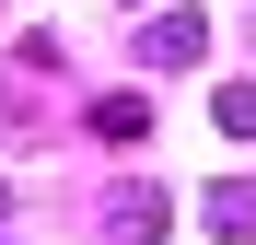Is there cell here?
I'll return each instance as SVG.
<instances>
[{
  "label": "cell",
  "instance_id": "6da1fadb",
  "mask_svg": "<svg viewBox=\"0 0 256 245\" xmlns=\"http://www.w3.org/2000/svg\"><path fill=\"white\" fill-rule=\"evenodd\" d=\"M198 47H210V24H198V12H163V24L140 35V59H152V70H186Z\"/></svg>",
  "mask_w": 256,
  "mask_h": 245
},
{
  "label": "cell",
  "instance_id": "7a4b0ae2",
  "mask_svg": "<svg viewBox=\"0 0 256 245\" xmlns=\"http://www.w3.org/2000/svg\"><path fill=\"white\" fill-rule=\"evenodd\" d=\"M105 233H116V245H152V233H163V187H116V198H105Z\"/></svg>",
  "mask_w": 256,
  "mask_h": 245
},
{
  "label": "cell",
  "instance_id": "3957f363",
  "mask_svg": "<svg viewBox=\"0 0 256 245\" xmlns=\"http://www.w3.org/2000/svg\"><path fill=\"white\" fill-rule=\"evenodd\" d=\"M198 222L210 233H256V175H222V187L198 198Z\"/></svg>",
  "mask_w": 256,
  "mask_h": 245
},
{
  "label": "cell",
  "instance_id": "277c9868",
  "mask_svg": "<svg viewBox=\"0 0 256 245\" xmlns=\"http://www.w3.org/2000/svg\"><path fill=\"white\" fill-rule=\"evenodd\" d=\"M94 140H152V94H105L94 105Z\"/></svg>",
  "mask_w": 256,
  "mask_h": 245
},
{
  "label": "cell",
  "instance_id": "5b68a950",
  "mask_svg": "<svg viewBox=\"0 0 256 245\" xmlns=\"http://www.w3.org/2000/svg\"><path fill=\"white\" fill-rule=\"evenodd\" d=\"M210 117H222L233 140H256V82H222V105H210Z\"/></svg>",
  "mask_w": 256,
  "mask_h": 245
},
{
  "label": "cell",
  "instance_id": "8992f818",
  "mask_svg": "<svg viewBox=\"0 0 256 245\" xmlns=\"http://www.w3.org/2000/svg\"><path fill=\"white\" fill-rule=\"evenodd\" d=\"M0 222H12V187H0Z\"/></svg>",
  "mask_w": 256,
  "mask_h": 245
},
{
  "label": "cell",
  "instance_id": "52a82bcc",
  "mask_svg": "<svg viewBox=\"0 0 256 245\" xmlns=\"http://www.w3.org/2000/svg\"><path fill=\"white\" fill-rule=\"evenodd\" d=\"M116 12H128V0H116Z\"/></svg>",
  "mask_w": 256,
  "mask_h": 245
}]
</instances>
